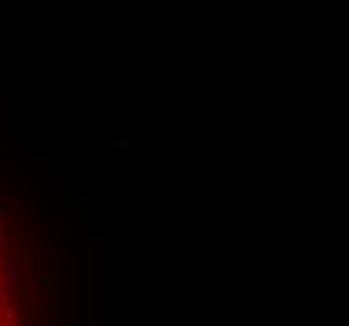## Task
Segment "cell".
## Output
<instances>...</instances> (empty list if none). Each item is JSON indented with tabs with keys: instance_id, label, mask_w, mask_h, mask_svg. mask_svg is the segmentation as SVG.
<instances>
[{
	"instance_id": "cell-1",
	"label": "cell",
	"mask_w": 349,
	"mask_h": 326,
	"mask_svg": "<svg viewBox=\"0 0 349 326\" xmlns=\"http://www.w3.org/2000/svg\"><path fill=\"white\" fill-rule=\"evenodd\" d=\"M0 314H3V321H13V324H16L20 311L13 309V304H0Z\"/></svg>"
},
{
	"instance_id": "cell-2",
	"label": "cell",
	"mask_w": 349,
	"mask_h": 326,
	"mask_svg": "<svg viewBox=\"0 0 349 326\" xmlns=\"http://www.w3.org/2000/svg\"><path fill=\"white\" fill-rule=\"evenodd\" d=\"M38 314L40 316H48V296H40V299H38Z\"/></svg>"
},
{
	"instance_id": "cell-3",
	"label": "cell",
	"mask_w": 349,
	"mask_h": 326,
	"mask_svg": "<svg viewBox=\"0 0 349 326\" xmlns=\"http://www.w3.org/2000/svg\"><path fill=\"white\" fill-rule=\"evenodd\" d=\"M40 284H43V289H50V284H53V276H40Z\"/></svg>"
},
{
	"instance_id": "cell-4",
	"label": "cell",
	"mask_w": 349,
	"mask_h": 326,
	"mask_svg": "<svg viewBox=\"0 0 349 326\" xmlns=\"http://www.w3.org/2000/svg\"><path fill=\"white\" fill-rule=\"evenodd\" d=\"M0 326H18V324H13V321H3V319H0Z\"/></svg>"
},
{
	"instance_id": "cell-5",
	"label": "cell",
	"mask_w": 349,
	"mask_h": 326,
	"mask_svg": "<svg viewBox=\"0 0 349 326\" xmlns=\"http://www.w3.org/2000/svg\"><path fill=\"white\" fill-rule=\"evenodd\" d=\"M0 246H5V236H3V231H0Z\"/></svg>"
}]
</instances>
